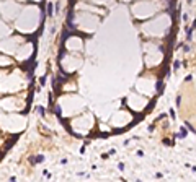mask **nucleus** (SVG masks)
Here are the masks:
<instances>
[{
	"instance_id": "f257e3e1",
	"label": "nucleus",
	"mask_w": 196,
	"mask_h": 182,
	"mask_svg": "<svg viewBox=\"0 0 196 182\" xmlns=\"http://www.w3.org/2000/svg\"><path fill=\"white\" fill-rule=\"evenodd\" d=\"M74 18H75V13H74V10H70V11H69V15H67V21H65V25H67L69 29H72V31H75Z\"/></svg>"
},
{
	"instance_id": "f03ea898",
	"label": "nucleus",
	"mask_w": 196,
	"mask_h": 182,
	"mask_svg": "<svg viewBox=\"0 0 196 182\" xmlns=\"http://www.w3.org/2000/svg\"><path fill=\"white\" fill-rule=\"evenodd\" d=\"M29 161H31V163H43V161H44V156L39 155V156H36V158H31Z\"/></svg>"
},
{
	"instance_id": "7ed1b4c3",
	"label": "nucleus",
	"mask_w": 196,
	"mask_h": 182,
	"mask_svg": "<svg viewBox=\"0 0 196 182\" xmlns=\"http://www.w3.org/2000/svg\"><path fill=\"white\" fill-rule=\"evenodd\" d=\"M52 10H54V5H52V3H47V11H46L47 16H52V13H54Z\"/></svg>"
},
{
	"instance_id": "20e7f679",
	"label": "nucleus",
	"mask_w": 196,
	"mask_h": 182,
	"mask_svg": "<svg viewBox=\"0 0 196 182\" xmlns=\"http://www.w3.org/2000/svg\"><path fill=\"white\" fill-rule=\"evenodd\" d=\"M157 93H159V94H162V93H163V83H162V80H159V81H157Z\"/></svg>"
},
{
	"instance_id": "39448f33",
	"label": "nucleus",
	"mask_w": 196,
	"mask_h": 182,
	"mask_svg": "<svg viewBox=\"0 0 196 182\" xmlns=\"http://www.w3.org/2000/svg\"><path fill=\"white\" fill-rule=\"evenodd\" d=\"M193 36V28H186V41H191Z\"/></svg>"
},
{
	"instance_id": "423d86ee",
	"label": "nucleus",
	"mask_w": 196,
	"mask_h": 182,
	"mask_svg": "<svg viewBox=\"0 0 196 182\" xmlns=\"http://www.w3.org/2000/svg\"><path fill=\"white\" fill-rule=\"evenodd\" d=\"M67 37H69V31L64 29V31H62V37H61V42H62V44L65 42V39H67Z\"/></svg>"
},
{
	"instance_id": "0eeeda50",
	"label": "nucleus",
	"mask_w": 196,
	"mask_h": 182,
	"mask_svg": "<svg viewBox=\"0 0 196 182\" xmlns=\"http://www.w3.org/2000/svg\"><path fill=\"white\" fill-rule=\"evenodd\" d=\"M186 136V128L181 127V130H180V133H178V138H185Z\"/></svg>"
},
{
	"instance_id": "6e6552de",
	"label": "nucleus",
	"mask_w": 196,
	"mask_h": 182,
	"mask_svg": "<svg viewBox=\"0 0 196 182\" xmlns=\"http://www.w3.org/2000/svg\"><path fill=\"white\" fill-rule=\"evenodd\" d=\"M54 112H56V116L59 119H61V114H62V109H61V106H56V109H54Z\"/></svg>"
},
{
	"instance_id": "1a4fd4ad",
	"label": "nucleus",
	"mask_w": 196,
	"mask_h": 182,
	"mask_svg": "<svg viewBox=\"0 0 196 182\" xmlns=\"http://www.w3.org/2000/svg\"><path fill=\"white\" fill-rule=\"evenodd\" d=\"M180 67H181V62H178V60H175V62H173V70H178Z\"/></svg>"
},
{
	"instance_id": "9d476101",
	"label": "nucleus",
	"mask_w": 196,
	"mask_h": 182,
	"mask_svg": "<svg viewBox=\"0 0 196 182\" xmlns=\"http://www.w3.org/2000/svg\"><path fill=\"white\" fill-rule=\"evenodd\" d=\"M36 111H38V112H39V114H41V116H44V107H41V106H38V107H36Z\"/></svg>"
},
{
	"instance_id": "9b49d317",
	"label": "nucleus",
	"mask_w": 196,
	"mask_h": 182,
	"mask_svg": "<svg viewBox=\"0 0 196 182\" xmlns=\"http://www.w3.org/2000/svg\"><path fill=\"white\" fill-rule=\"evenodd\" d=\"M41 86H44V85H46V76H41Z\"/></svg>"
},
{
	"instance_id": "f8f14e48",
	"label": "nucleus",
	"mask_w": 196,
	"mask_h": 182,
	"mask_svg": "<svg viewBox=\"0 0 196 182\" xmlns=\"http://www.w3.org/2000/svg\"><path fill=\"white\" fill-rule=\"evenodd\" d=\"M191 49H190V46H183V52H190Z\"/></svg>"
},
{
	"instance_id": "ddd939ff",
	"label": "nucleus",
	"mask_w": 196,
	"mask_h": 182,
	"mask_svg": "<svg viewBox=\"0 0 196 182\" xmlns=\"http://www.w3.org/2000/svg\"><path fill=\"white\" fill-rule=\"evenodd\" d=\"M163 143H165V145H167V146H172V145H173V143H172L170 140H163Z\"/></svg>"
},
{
	"instance_id": "4468645a",
	"label": "nucleus",
	"mask_w": 196,
	"mask_h": 182,
	"mask_svg": "<svg viewBox=\"0 0 196 182\" xmlns=\"http://www.w3.org/2000/svg\"><path fill=\"white\" fill-rule=\"evenodd\" d=\"M118 169H119V171H124V164L119 163V164H118Z\"/></svg>"
},
{
	"instance_id": "2eb2a0df",
	"label": "nucleus",
	"mask_w": 196,
	"mask_h": 182,
	"mask_svg": "<svg viewBox=\"0 0 196 182\" xmlns=\"http://www.w3.org/2000/svg\"><path fill=\"white\" fill-rule=\"evenodd\" d=\"M170 117L175 119V111H173V109H170Z\"/></svg>"
},
{
	"instance_id": "dca6fc26",
	"label": "nucleus",
	"mask_w": 196,
	"mask_h": 182,
	"mask_svg": "<svg viewBox=\"0 0 196 182\" xmlns=\"http://www.w3.org/2000/svg\"><path fill=\"white\" fill-rule=\"evenodd\" d=\"M137 156H144V151L142 150H137Z\"/></svg>"
},
{
	"instance_id": "f3484780",
	"label": "nucleus",
	"mask_w": 196,
	"mask_h": 182,
	"mask_svg": "<svg viewBox=\"0 0 196 182\" xmlns=\"http://www.w3.org/2000/svg\"><path fill=\"white\" fill-rule=\"evenodd\" d=\"M180 101H181V96H177V106H180Z\"/></svg>"
},
{
	"instance_id": "a211bd4d",
	"label": "nucleus",
	"mask_w": 196,
	"mask_h": 182,
	"mask_svg": "<svg viewBox=\"0 0 196 182\" xmlns=\"http://www.w3.org/2000/svg\"><path fill=\"white\" fill-rule=\"evenodd\" d=\"M186 3H190V5H191V3H193V0H186Z\"/></svg>"
}]
</instances>
